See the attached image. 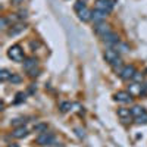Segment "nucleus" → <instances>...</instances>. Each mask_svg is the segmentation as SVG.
Wrapping results in <instances>:
<instances>
[{
  "mask_svg": "<svg viewBox=\"0 0 147 147\" xmlns=\"http://www.w3.org/2000/svg\"><path fill=\"white\" fill-rule=\"evenodd\" d=\"M7 56H9L12 60H15V62H22V60H25V56H24V50H22V47H21L19 44L10 46L9 50H7Z\"/></svg>",
  "mask_w": 147,
  "mask_h": 147,
  "instance_id": "obj_1",
  "label": "nucleus"
},
{
  "mask_svg": "<svg viewBox=\"0 0 147 147\" xmlns=\"http://www.w3.org/2000/svg\"><path fill=\"white\" fill-rule=\"evenodd\" d=\"M35 141H37V144H38V146L47 147V146H52L55 143V136H53V132L44 131V132H40L38 136H37Z\"/></svg>",
  "mask_w": 147,
  "mask_h": 147,
  "instance_id": "obj_2",
  "label": "nucleus"
},
{
  "mask_svg": "<svg viewBox=\"0 0 147 147\" xmlns=\"http://www.w3.org/2000/svg\"><path fill=\"white\" fill-rule=\"evenodd\" d=\"M136 72H137V69H136V66H134V65H125L124 69L119 72V78L122 81H132L134 75H136Z\"/></svg>",
  "mask_w": 147,
  "mask_h": 147,
  "instance_id": "obj_3",
  "label": "nucleus"
},
{
  "mask_svg": "<svg viewBox=\"0 0 147 147\" xmlns=\"http://www.w3.org/2000/svg\"><path fill=\"white\" fill-rule=\"evenodd\" d=\"M115 102L118 103H122V105H127V103H131L132 102V94L129 91H125V90H121L118 93H115L113 96Z\"/></svg>",
  "mask_w": 147,
  "mask_h": 147,
  "instance_id": "obj_4",
  "label": "nucleus"
},
{
  "mask_svg": "<svg viewBox=\"0 0 147 147\" xmlns=\"http://www.w3.org/2000/svg\"><path fill=\"white\" fill-rule=\"evenodd\" d=\"M113 0H96V9L99 10H103V12H107L110 13L113 9Z\"/></svg>",
  "mask_w": 147,
  "mask_h": 147,
  "instance_id": "obj_5",
  "label": "nucleus"
},
{
  "mask_svg": "<svg viewBox=\"0 0 147 147\" xmlns=\"http://www.w3.org/2000/svg\"><path fill=\"white\" fill-rule=\"evenodd\" d=\"M102 40H103V43L109 47V49H112L115 44H118L119 43V35L116 34V32H109L107 35H105V37H102Z\"/></svg>",
  "mask_w": 147,
  "mask_h": 147,
  "instance_id": "obj_6",
  "label": "nucleus"
},
{
  "mask_svg": "<svg viewBox=\"0 0 147 147\" xmlns=\"http://www.w3.org/2000/svg\"><path fill=\"white\" fill-rule=\"evenodd\" d=\"M94 32H96L97 35H100V37H105V35H107L109 32H112V30H110V25H109V24L100 22V24H96Z\"/></svg>",
  "mask_w": 147,
  "mask_h": 147,
  "instance_id": "obj_7",
  "label": "nucleus"
},
{
  "mask_svg": "<svg viewBox=\"0 0 147 147\" xmlns=\"http://www.w3.org/2000/svg\"><path fill=\"white\" fill-rule=\"evenodd\" d=\"M121 56H119V53L115 50V49H107V50H105V60L107 63H110L112 65L115 60H118Z\"/></svg>",
  "mask_w": 147,
  "mask_h": 147,
  "instance_id": "obj_8",
  "label": "nucleus"
},
{
  "mask_svg": "<svg viewBox=\"0 0 147 147\" xmlns=\"http://www.w3.org/2000/svg\"><path fill=\"white\" fill-rule=\"evenodd\" d=\"M109 13L107 12H103V10H99V9H94L93 10V15H91V21H94V24H100L106 19Z\"/></svg>",
  "mask_w": 147,
  "mask_h": 147,
  "instance_id": "obj_9",
  "label": "nucleus"
},
{
  "mask_svg": "<svg viewBox=\"0 0 147 147\" xmlns=\"http://www.w3.org/2000/svg\"><path fill=\"white\" fill-rule=\"evenodd\" d=\"M27 136H28V129H27L25 125H24V127H18V128H15L13 131H12V137L16 138V140H21V138L27 137Z\"/></svg>",
  "mask_w": 147,
  "mask_h": 147,
  "instance_id": "obj_10",
  "label": "nucleus"
},
{
  "mask_svg": "<svg viewBox=\"0 0 147 147\" xmlns=\"http://www.w3.org/2000/svg\"><path fill=\"white\" fill-rule=\"evenodd\" d=\"M37 63H38L37 57H34V56L25 57V60H24V69H25L27 72H30L31 69H35L37 68Z\"/></svg>",
  "mask_w": 147,
  "mask_h": 147,
  "instance_id": "obj_11",
  "label": "nucleus"
},
{
  "mask_svg": "<svg viewBox=\"0 0 147 147\" xmlns=\"http://www.w3.org/2000/svg\"><path fill=\"white\" fill-rule=\"evenodd\" d=\"M91 15H93V10H90L88 7H84L82 10L78 12V19L82 22H88L91 21Z\"/></svg>",
  "mask_w": 147,
  "mask_h": 147,
  "instance_id": "obj_12",
  "label": "nucleus"
},
{
  "mask_svg": "<svg viewBox=\"0 0 147 147\" xmlns=\"http://www.w3.org/2000/svg\"><path fill=\"white\" fill-rule=\"evenodd\" d=\"M24 30H25V24H15V25H12L9 30H7V34L10 35V37H13V35H18V34H21Z\"/></svg>",
  "mask_w": 147,
  "mask_h": 147,
  "instance_id": "obj_13",
  "label": "nucleus"
},
{
  "mask_svg": "<svg viewBox=\"0 0 147 147\" xmlns=\"http://www.w3.org/2000/svg\"><path fill=\"white\" fill-rule=\"evenodd\" d=\"M118 116L124 121V122H128L129 118H131V110L127 109V107H119V109H118Z\"/></svg>",
  "mask_w": 147,
  "mask_h": 147,
  "instance_id": "obj_14",
  "label": "nucleus"
},
{
  "mask_svg": "<svg viewBox=\"0 0 147 147\" xmlns=\"http://www.w3.org/2000/svg\"><path fill=\"white\" fill-rule=\"evenodd\" d=\"M141 90H143V84H140V82H131L129 84V87H128V91L134 96V94H141Z\"/></svg>",
  "mask_w": 147,
  "mask_h": 147,
  "instance_id": "obj_15",
  "label": "nucleus"
},
{
  "mask_svg": "<svg viewBox=\"0 0 147 147\" xmlns=\"http://www.w3.org/2000/svg\"><path fill=\"white\" fill-rule=\"evenodd\" d=\"M25 122H27V118L19 116V118L12 119V121H10V125H12V127H15V128H18V127H24V125H25Z\"/></svg>",
  "mask_w": 147,
  "mask_h": 147,
  "instance_id": "obj_16",
  "label": "nucleus"
},
{
  "mask_svg": "<svg viewBox=\"0 0 147 147\" xmlns=\"http://www.w3.org/2000/svg\"><path fill=\"white\" fill-rule=\"evenodd\" d=\"M129 110H131V116H134V118H137V116H140L141 113H144V112H146L144 107H141V106H138V105L132 106Z\"/></svg>",
  "mask_w": 147,
  "mask_h": 147,
  "instance_id": "obj_17",
  "label": "nucleus"
},
{
  "mask_svg": "<svg viewBox=\"0 0 147 147\" xmlns=\"http://www.w3.org/2000/svg\"><path fill=\"white\" fill-rule=\"evenodd\" d=\"M112 49H115V50H116V52H118L119 55H121V53H127V52L129 50V47H128V46H127L125 43H121V41H119L118 44H115V46H113Z\"/></svg>",
  "mask_w": 147,
  "mask_h": 147,
  "instance_id": "obj_18",
  "label": "nucleus"
},
{
  "mask_svg": "<svg viewBox=\"0 0 147 147\" xmlns=\"http://www.w3.org/2000/svg\"><path fill=\"white\" fill-rule=\"evenodd\" d=\"M124 66H125V65H124V60H122L121 57H119L118 60H115V62L112 63V68H113V71H115V72H118V74H119L122 69H124Z\"/></svg>",
  "mask_w": 147,
  "mask_h": 147,
  "instance_id": "obj_19",
  "label": "nucleus"
},
{
  "mask_svg": "<svg viewBox=\"0 0 147 147\" xmlns=\"http://www.w3.org/2000/svg\"><path fill=\"white\" fill-rule=\"evenodd\" d=\"M72 103L71 102H62V103H60V112H63V113H66V112H69V110L72 109Z\"/></svg>",
  "mask_w": 147,
  "mask_h": 147,
  "instance_id": "obj_20",
  "label": "nucleus"
},
{
  "mask_svg": "<svg viewBox=\"0 0 147 147\" xmlns=\"http://www.w3.org/2000/svg\"><path fill=\"white\" fill-rule=\"evenodd\" d=\"M10 77H12V74H10L6 68H3L2 71H0V80H2L3 82L7 81V80H10Z\"/></svg>",
  "mask_w": 147,
  "mask_h": 147,
  "instance_id": "obj_21",
  "label": "nucleus"
},
{
  "mask_svg": "<svg viewBox=\"0 0 147 147\" xmlns=\"http://www.w3.org/2000/svg\"><path fill=\"white\" fill-rule=\"evenodd\" d=\"M47 128H49L47 124H43V122H38V124H35V125H34V131H35V132H38V134L47 131Z\"/></svg>",
  "mask_w": 147,
  "mask_h": 147,
  "instance_id": "obj_22",
  "label": "nucleus"
},
{
  "mask_svg": "<svg viewBox=\"0 0 147 147\" xmlns=\"http://www.w3.org/2000/svg\"><path fill=\"white\" fill-rule=\"evenodd\" d=\"M136 124H138V125H144V124H147V112H144V113H141L140 116H137L136 118Z\"/></svg>",
  "mask_w": 147,
  "mask_h": 147,
  "instance_id": "obj_23",
  "label": "nucleus"
},
{
  "mask_svg": "<svg viewBox=\"0 0 147 147\" xmlns=\"http://www.w3.org/2000/svg\"><path fill=\"white\" fill-rule=\"evenodd\" d=\"M84 7H87V6H85V3H84V0H78V2L75 3V6H74V9H75L77 13H78L80 10H82Z\"/></svg>",
  "mask_w": 147,
  "mask_h": 147,
  "instance_id": "obj_24",
  "label": "nucleus"
},
{
  "mask_svg": "<svg viewBox=\"0 0 147 147\" xmlns=\"http://www.w3.org/2000/svg\"><path fill=\"white\" fill-rule=\"evenodd\" d=\"M12 84H19L21 81H22V78H21V75H18V74H12V77H10V80H9Z\"/></svg>",
  "mask_w": 147,
  "mask_h": 147,
  "instance_id": "obj_25",
  "label": "nucleus"
},
{
  "mask_svg": "<svg viewBox=\"0 0 147 147\" xmlns=\"http://www.w3.org/2000/svg\"><path fill=\"white\" fill-rule=\"evenodd\" d=\"M0 22H2V25H0L2 30H7L9 27H12V25H9V19L6 16H2V21H0Z\"/></svg>",
  "mask_w": 147,
  "mask_h": 147,
  "instance_id": "obj_26",
  "label": "nucleus"
},
{
  "mask_svg": "<svg viewBox=\"0 0 147 147\" xmlns=\"http://www.w3.org/2000/svg\"><path fill=\"white\" fill-rule=\"evenodd\" d=\"M16 15H18V19H25L28 16V10L27 9H21Z\"/></svg>",
  "mask_w": 147,
  "mask_h": 147,
  "instance_id": "obj_27",
  "label": "nucleus"
},
{
  "mask_svg": "<svg viewBox=\"0 0 147 147\" xmlns=\"http://www.w3.org/2000/svg\"><path fill=\"white\" fill-rule=\"evenodd\" d=\"M22 102H25V94L24 93H18L16 94V99H15V103H22Z\"/></svg>",
  "mask_w": 147,
  "mask_h": 147,
  "instance_id": "obj_28",
  "label": "nucleus"
},
{
  "mask_svg": "<svg viewBox=\"0 0 147 147\" xmlns=\"http://www.w3.org/2000/svg\"><path fill=\"white\" fill-rule=\"evenodd\" d=\"M132 81L134 82H143V74L141 72H136V75H134V78H132Z\"/></svg>",
  "mask_w": 147,
  "mask_h": 147,
  "instance_id": "obj_29",
  "label": "nucleus"
},
{
  "mask_svg": "<svg viewBox=\"0 0 147 147\" xmlns=\"http://www.w3.org/2000/svg\"><path fill=\"white\" fill-rule=\"evenodd\" d=\"M28 75H30L31 78H37V77L40 75V69H38V68H35V69H31V71L28 72Z\"/></svg>",
  "mask_w": 147,
  "mask_h": 147,
  "instance_id": "obj_30",
  "label": "nucleus"
},
{
  "mask_svg": "<svg viewBox=\"0 0 147 147\" xmlns=\"http://www.w3.org/2000/svg\"><path fill=\"white\" fill-rule=\"evenodd\" d=\"M30 47H31V50H35V49H38V47H40V41L32 40V41L30 43Z\"/></svg>",
  "mask_w": 147,
  "mask_h": 147,
  "instance_id": "obj_31",
  "label": "nucleus"
},
{
  "mask_svg": "<svg viewBox=\"0 0 147 147\" xmlns=\"http://www.w3.org/2000/svg\"><path fill=\"white\" fill-rule=\"evenodd\" d=\"M24 2H25V0H12V5L13 6H21Z\"/></svg>",
  "mask_w": 147,
  "mask_h": 147,
  "instance_id": "obj_32",
  "label": "nucleus"
},
{
  "mask_svg": "<svg viewBox=\"0 0 147 147\" xmlns=\"http://www.w3.org/2000/svg\"><path fill=\"white\" fill-rule=\"evenodd\" d=\"M77 134H78V137H81V138H84V131H81L80 128H77Z\"/></svg>",
  "mask_w": 147,
  "mask_h": 147,
  "instance_id": "obj_33",
  "label": "nucleus"
},
{
  "mask_svg": "<svg viewBox=\"0 0 147 147\" xmlns=\"http://www.w3.org/2000/svg\"><path fill=\"white\" fill-rule=\"evenodd\" d=\"M7 147H19V146H18V144H9Z\"/></svg>",
  "mask_w": 147,
  "mask_h": 147,
  "instance_id": "obj_34",
  "label": "nucleus"
},
{
  "mask_svg": "<svg viewBox=\"0 0 147 147\" xmlns=\"http://www.w3.org/2000/svg\"><path fill=\"white\" fill-rule=\"evenodd\" d=\"M146 74H147V69H146Z\"/></svg>",
  "mask_w": 147,
  "mask_h": 147,
  "instance_id": "obj_35",
  "label": "nucleus"
}]
</instances>
